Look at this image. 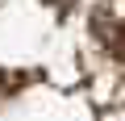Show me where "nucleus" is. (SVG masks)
Segmentation results:
<instances>
[{"instance_id":"1","label":"nucleus","mask_w":125,"mask_h":121,"mask_svg":"<svg viewBox=\"0 0 125 121\" xmlns=\"http://www.w3.org/2000/svg\"><path fill=\"white\" fill-rule=\"evenodd\" d=\"M108 46L117 58H125V25H117V33H108Z\"/></svg>"},{"instance_id":"2","label":"nucleus","mask_w":125,"mask_h":121,"mask_svg":"<svg viewBox=\"0 0 125 121\" xmlns=\"http://www.w3.org/2000/svg\"><path fill=\"white\" fill-rule=\"evenodd\" d=\"M46 4H50V9H58V13H67V9L75 4V0H46Z\"/></svg>"},{"instance_id":"3","label":"nucleus","mask_w":125,"mask_h":121,"mask_svg":"<svg viewBox=\"0 0 125 121\" xmlns=\"http://www.w3.org/2000/svg\"><path fill=\"white\" fill-rule=\"evenodd\" d=\"M0 79H4V75H0Z\"/></svg>"}]
</instances>
